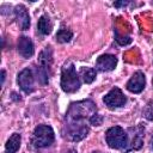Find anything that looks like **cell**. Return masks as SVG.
<instances>
[{
	"mask_svg": "<svg viewBox=\"0 0 153 153\" xmlns=\"http://www.w3.org/2000/svg\"><path fill=\"white\" fill-rule=\"evenodd\" d=\"M94 114H97V108L90 99L72 103L65 117L63 137L74 142L82 140L88 133L87 122L90 123V118Z\"/></svg>",
	"mask_w": 153,
	"mask_h": 153,
	"instance_id": "1",
	"label": "cell"
},
{
	"mask_svg": "<svg viewBox=\"0 0 153 153\" xmlns=\"http://www.w3.org/2000/svg\"><path fill=\"white\" fill-rule=\"evenodd\" d=\"M80 85L81 81L74 65L72 62L65 63L61 71V88L66 93H73L79 90Z\"/></svg>",
	"mask_w": 153,
	"mask_h": 153,
	"instance_id": "2",
	"label": "cell"
},
{
	"mask_svg": "<svg viewBox=\"0 0 153 153\" xmlns=\"http://www.w3.org/2000/svg\"><path fill=\"white\" fill-rule=\"evenodd\" d=\"M105 140H106L108 146L110 148H114V149L126 148L129 143L127 131L120 126H115V127L109 128L105 133Z\"/></svg>",
	"mask_w": 153,
	"mask_h": 153,
	"instance_id": "3",
	"label": "cell"
},
{
	"mask_svg": "<svg viewBox=\"0 0 153 153\" xmlns=\"http://www.w3.org/2000/svg\"><path fill=\"white\" fill-rule=\"evenodd\" d=\"M55 140L54 130L50 126L47 124H39L35 128L32 134V145L36 148H44L50 146Z\"/></svg>",
	"mask_w": 153,
	"mask_h": 153,
	"instance_id": "4",
	"label": "cell"
},
{
	"mask_svg": "<svg viewBox=\"0 0 153 153\" xmlns=\"http://www.w3.org/2000/svg\"><path fill=\"white\" fill-rule=\"evenodd\" d=\"M51 63H53V51H51V48L50 47H45L39 53V56H38V69H37L38 79H39L41 84H43V85L48 84Z\"/></svg>",
	"mask_w": 153,
	"mask_h": 153,
	"instance_id": "5",
	"label": "cell"
},
{
	"mask_svg": "<svg viewBox=\"0 0 153 153\" xmlns=\"http://www.w3.org/2000/svg\"><path fill=\"white\" fill-rule=\"evenodd\" d=\"M103 102L109 109H116L123 106L127 103V97L118 87H114L104 96Z\"/></svg>",
	"mask_w": 153,
	"mask_h": 153,
	"instance_id": "6",
	"label": "cell"
},
{
	"mask_svg": "<svg viewBox=\"0 0 153 153\" xmlns=\"http://www.w3.org/2000/svg\"><path fill=\"white\" fill-rule=\"evenodd\" d=\"M18 85L19 87L25 92V93H31L33 91V82H35V78H33V73L31 69L29 68H24L23 71L19 72L18 78H17Z\"/></svg>",
	"mask_w": 153,
	"mask_h": 153,
	"instance_id": "7",
	"label": "cell"
},
{
	"mask_svg": "<svg viewBox=\"0 0 153 153\" xmlns=\"http://www.w3.org/2000/svg\"><path fill=\"white\" fill-rule=\"evenodd\" d=\"M146 85V78L145 74L141 71H137L133 74V76L128 80L126 88L131 93H140Z\"/></svg>",
	"mask_w": 153,
	"mask_h": 153,
	"instance_id": "8",
	"label": "cell"
},
{
	"mask_svg": "<svg viewBox=\"0 0 153 153\" xmlns=\"http://www.w3.org/2000/svg\"><path fill=\"white\" fill-rule=\"evenodd\" d=\"M117 65V57L111 54H103L96 61V68L100 72H110L115 69Z\"/></svg>",
	"mask_w": 153,
	"mask_h": 153,
	"instance_id": "9",
	"label": "cell"
},
{
	"mask_svg": "<svg viewBox=\"0 0 153 153\" xmlns=\"http://www.w3.org/2000/svg\"><path fill=\"white\" fill-rule=\"evenodd\" d=\"M14 14H16V20H17V24H18L19 29L23 30V31L27 30L29 26H30V16H29V12H27L26 7L24 5L16 6Z\"/></svg>",
	"mask_w": 153,
	"mask_h": 153,
	"instance_id": "10",
	"label": "cell"
},
{
	"mask_svg": "<svg viewBox=\"0 0 153 153\" xmlns=\"http://www.w3.org/2000/svg\"><path fill=\"white\" fill-rule=\"evenodd\" d=\"M18 53L24 59H29V57H31L33 55V53H35L33 43H32V41L29 37H26V36L19 37V41H18Z\"/></svg>",
	"mask_w": 153,
	"mask_h": 153,
	"instance_id": "11",
	"label": "cell"
},
{
	"mask_svg": "<svg viewBox=\"0 0 153 153\" xmlns=\"http://www.w3.org/2000/svg\"><path fill=\"white\" fill-rule=\"evenodd\" d=\"M20 141H22L20 134H18V133L12 134L10 136V139L7 140L6 146H5L6 153H16L20 147Z\"/></svg>",
	"mask_w": 153,
	"mask_h": 153,
	"instance_id": "12",
	"label": "cell"
},
{
	"mask_svg": "<svg viewBox=\"0 0 153 153\" xmlns=\"http://www.w3.org/2000/svg\"><path fill=\"white\" fill-rule=\"evenodd\" d=\"M142 135H143V128L142 127H136V133L133 135L130 145L126 148V152L131 151V149H139L142 146Z\"/></svg>",
	"mask_w": 153,
	"mask_h": 153,
	"instance_id": "13",
	"label": "cell"
},
{
	"mask_svg": "<svg viewBox=\"0 0 153 153\" xmlns=\"http://www.w3.org/2000/svg\"><path fill=\"white\" fill-rule=\"evenodd\" d=\"M37 27L42 35H49L51 32L53 25H51V22H50V18L48 14L41 16V18L38 19V23H37Z\"/></svg>",
	"mask_w": 153,
	"mask_h": 153,
	"instance_id": "14",
	"label": "cell"
},
{
	"mask_svg": "<svg viewBox=\"0 0 153 153\" xmlns=\"http://www.w3.org/2000/svg\"><path fill=\"white\" fill-rule=\"evenodd\" d=\"M80 76L82 78L84 82L91 84L96 79V69L91 67H81L80 68Z\"/></svg>",
	"mask_w": 153,
	"mask_h": 153,
	"instance_id": "15",
	"label": "cell"
},
{
	"mask_svg": "<svg viewBox=\"0 0 153 153\" xmlns=\"http://www.w3.org/2000/svg\"><path fill=\"white\" fill-rule=\"evenodd\" d=\"M72 37H73L72 31H69V30H67V29H61V30H59L57 33H56V41L60 42V43L69 42Z\"/></svg>",
	"mask_w": 153,
	"mask_h": 153,
	"instance_id": "16",
	"label": "cell"
},
{
	"mask_svg": "<svg viewBox=\"0 0 153 153\" xmlns=\"http://www.w3.org/2000/svg\"><path fill=\"white\" fill-rule=\"evenodd\" d=\"M102 122H103V117L100 115H98V114H94L90 118V124H92V126H100Z\"/></svg>",
	"mask_w": 153,
	"mask_h": 153,
	"instance_id": "17",
	"label": "cell"
},
{
	"mask_svg": "<svg viewBox=\"0 0 153 153\" xmlns=\"http://www.w3.org/2000/svg\"><path fill=\"white\" fill-rule=\"evenodd\" d=\"M127 4H128L127 1H121V2H115L114 5H115L116 7H120V6H126Z\"/></svg>",
	"mask_w": 153,
	"mask_h": 153,
	"instance_id": "18",
	"label": "cell"
},
{
	"mask_svg": "<svg viewBox=\"0 0 153 153\" xmlns=\"http://www.w3.org/2000/svg\"><path fill=\"white\" fill-rule=\"evenodd\" d=\"M5 81V71H1V84H4Z\"/></svg>",
	"mask_w": 153,
	"mask_h": 153,
	"instance_id": "19",
	"label": "cell"
},
{
	"mask_svg": "<svg viewBox=\"0 0 153 153\" xmlns=\"http://www.w3.org/2000/svg\"><path fill=\"white\" fill-rule=\"evenodd\" d=\"M67 153H76V151H75V149H69Z\"/></svg>",
	"mask_w": 153,
	"mask_h": 153,
	"instance_id": "20",
	"label": "cell"
},
{
	"mask_svg": "<svg viewBox=\"0 0 153 153\" xmlns=\"http://www.w3.org/2000/svg\"><path fill=\"white\" fill-rule=\"evenodd\" d=\"M91 153H100L99 151H93V152H91Z\"/></svg>",
	"mask_w": 153,
	"mask_h": 153,
	"instance_id": "21",
	"label": "cell"
},
{
	"mask_svg": "<svg viewBox=\"0 0 153 153\" xmlns=\"http://www.w3.org/2000/svg\"><path fill=\"white\" fill-rule=\"evenodd\" d=\"M152 146H153V136H152Z\"/></svg>",
	"mask_w": 153,
	"mask_h": 153,
	"instance_id": "22",
	"label": "cell"
},
{
	"mask_svg": "<svg viewBox=\"0 0 153 153\" xmlns=\"http://www.w3.org/2000/svg\"><path fill=\"white\" fill-rule=\"evenodd\" d=\"M152 85H153V78H152Z\"/></svg>",
	"mask_w": 153,
	"mask_h": 153,
	"instance_id": "23",
	"label": "cell"
}]
</instances>
